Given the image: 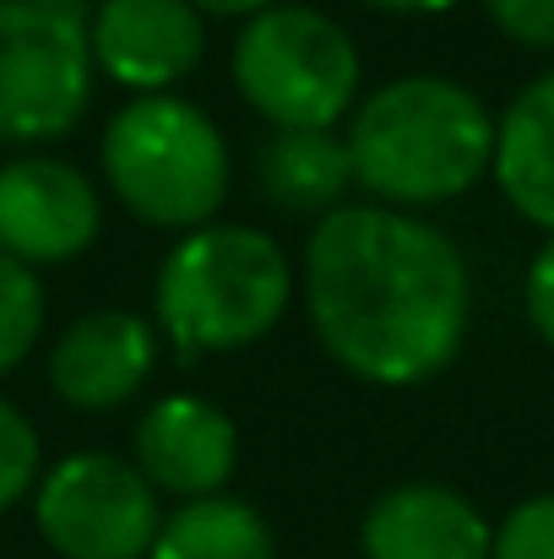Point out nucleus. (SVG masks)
Masks as SVG:
<instances>
[{
    "label": "nucleus",
    "instance_id": "nucleus-17",
    "mask_svg": "<svg viewBox=\"0 0 554 559\" xmlns=\"http://www.w3.org/2000/svg\"><path fill=\"white\" fill-rule=\"evenodd\" d=\"M38 484V435L33 424L0 396V511L16 506Z\"/></svg>",
    "mask_w": 554,
    "mask_h": 559
},
{
    "label": "nucleus",
    "instance_id": "nucleus-11",
    "mask_svg": "<svg viewBox=\"0 0 554 559\" xmlns=\"http://www.w3.org/2000/svg\"><path fill=\"white\" fill-rule=\"evenodd\" d=\"M148 374H153V332H148V321H137L126 310L82 316L76 326H66V337L49 354L55 396L71 407H87V413H109V407L131 402Z\"/></svg>",
    "mask_w": 554,
    "mask_h": 559
},
{
    "label": "nucleus",
    "instance_id": "nucleus-12",
    "mask_svg": "<svg viewBox=\"0 0 554 559\" xmlns=\"http://www.w3.org/2000/svg\"><path fill=\"white\" fill-rule=\"evenodd\" d=\"M495 527L446 484H402L365 516V559H490Z\"/></svg>",
    "mask_w": 554,
    "mask_h": 559
},
{
    "label": "nucleus",
    "instance_id": "nucleus-16",
    "mask_svg": "<svg viewBox=\"0 0 554 559\" xmlns=\"http://www.w3.org/2000/svg\"><path fill=\"white\" fill-rule=\"evenodd\" d=\"M44 326V288L33 277V266H22L16 255L0 250V374L16 370Z\"/></svg>",
    "mask_w": 554,
    "mask_h": 559
},
{
    "label": "nucleus",
    "instance_id": "nucleus-9",
    "mask_svg": "<svg viewBox=\"0 0 554 559\" xmlns=\"http://www.w3.org/2000/svg\"><path fill=\"white\" fill-rule=\"evenodd\" d=\"M87 44L93 66H104L120 87L164 93L196 71L207 27L190 0H104L93 11Z\"/></svg>",
    "mask_w": 554,
    "mask_h": 559
},
{
    "label": "nucleus",
    "instance_id": "nucleus-2",
    "mask_svg": "<svg viewBox=\"0 0 554 559\" xmlns=\"http://www.w3.org/2000/svg\"><path fill=\"white\" fill-rule=\"evenodd\" d=\"M354 186L386 206H435L490 175L495 120L446 76H402L369 93L349 126Z\"/></svg>",
    "mask_w": 554,
    "mask_h": 559
},
{
    "label": "nucleus",
    "instance_id": "nucleus-21",
    "mask_svg": "<svg viewBox=\"0 0 554 559\" xmlns=\"http://www.w3.org/2000/svg\"><path fill=\"white\" fill-rule=\"evenodd\" d=\"M196 11H212V16H256V11H267V5H278V0H190Z\"/></svg>",
    "mask_w": 554,
    "mask_h": 559
},
{
    "label": "nucleus",
    "instance_id": "nucleus-19",
    "mask_svg": "<svg viewBox=\"0 0 554 559\" xmlns=\"http://www.w3.org/2000/svg\"><path fill=\"white\" fill-rule=\"evenodd\" d=\"M484 11L511 44L554 49V0H484Z\"/></svg>",
    "mask_w": 554,
    "mask_h": 559
},
{
    "label": "nucleus",
    "instance_id": "nucleus-15",
    "mask_svg": "<svg viewBox=\"0 0 554 559\" xmlns=\"http://www.w3.org/2000/svg\"><path fill=\"white\" fill-rule=\"evenodd\" d=\"M153 559H278L267 522L228 495L185 500L180 511L158 527Z\"/></svg>",
    "mask_w": 554,
    "mask_h": 559
},
{
    "label": "nucleus",
    "instance_id": "nucleus-5",
    "mask_svg": "<svg viewBox=\"0 0 554 559\" xmlns=\"http://www.w3.org/2000/svg\"><path fill=\"white\" fill-rule=\"evenodd\" d=\"M234 82L278 131H327L359 93V49L310 5H267L234 44Z\"/></svg>",
    "mask_w": 554,
    "mask_h": 559
},
{
    "label": "nucleus",
    "instance_id": "nucleus-18",
    "mask_svg": "<svg viewBox=\"0 0 554 559\" xmlns=\"http://www.w3.org/2000/svg\"><path fill=\"white\" fill-rule=\"evenodd\" d=\"M490 559H554V495L522 500V506L495 527Z\"/></svg>",
    "mask_w": 554,
    "mask_h": 559
},
{
    "label": "nucleus",
    "instance_id": "nucleus-22",
    "mask_svg": "<svg viewBox=\"0 0 554 559\" xmlns=\"http://www.w3.org/2000/svg\"><path fill=\"white\" fill-rule=\"evenodd\" d=\"M369 5L397 11V16H424V11H446V5H457V0H369Z\"/></svg>",
    "mask_w": 554,
    "mask_h": 559
},
{
    "label": "nucleus",
    "instance_id": "nucleus-3",
    "mask_svg": "<svg viewBox=\"0 0 554 559\" xmlns=\"http://www.w3.org/2000/svg\"><path fill=\"white\" fill-rule=\"evenodd\" d=\"M294 299V272L261 228L201 223L158 272V326L185 359L267 337Z\"/></svg>",
    "mask_w": 554,
    "mask_h": 559
},
{
    "label": "nucleus",
    "instance_id": "nucleus-8",
    "mask_svg": "<svg viewBox=\"0 0 554 559\" xmlns=\"http://www.w3.org/2000/svg\"><path fill=\"white\" fill-rule=\"evenodd\" d=\"M98 234L93 186L55 158H16L0 169V250L22 266L71 261Z\"/></svg>",
    "mask_w": 554,
    "mask_h": 559
},
{
    "label": "nucleus",
    "instance_id": "nucleus-20",
    "mask_svg": "<svg viewBox=\"0 0 554 559\" xmlns=\"http://www.w3.org/2000/svg\"><path fill=\"white\" fill-rule=\"evenodd\" d=\"M522 305H528V321H533V332H539V337H544V343L554 348V234H550V245L533 255V266H528Z\"/></svg>",
    "mask_w": 554,
    "mask_h": 559
},
{
    "label": "nucleus",
    "instance_id": "nucleus-14",
    "mask_svg": "<svg viewBox=\"0 0 554 559\" xmlns=\"http://www.w3.org/2000/svg\"><path fill=\"white\" fill-rule=\"evenodd\" d=\"M256 175L283 212H338L343 190L354 186V158L332 126L327 131H278L261 147Z\"/></svg>",
    "mask_w": 554,
    "mask_h": 559
},
{
    "label": "nucleus",
    "instance_id": "nucleus-4",
    "mask_svg": "<svg viewBox=\"0 0 554 559\" xmlns=\"http://www.w3.org/2000/svg\"><path fill=\"white\" fill-rule=\"evenodd\" d=\"M104 175L142 223L190 234L228 195V153L196 104L148 93L109 120Z\"/></svg>",
    "mask_w": 554,
    "mask_h": 559
},
{
    "label": "nucleus",
    "instance_id": "nucleus-7",
    "mask_svg": "<svg viewBox=\"0 0 554 559\" xmlns=\"http://www.w3.org/2000/svg\"><path fill=\"white\" fill-rule=\"evenodd\" d=\"M164 516L142 467L82 451L44 473L38 533L60 559H142L153 555Z\"/></svg>",
    "mask_w": 554,
    "mask_h": 559
},
{
    "label": "nucleus",
    "instance_id": "nucleus-13",
    "mask_svg": "<svg viewBox=\"0 0 554 559\" xmlns=\"http://www.w3.org/2000/svg\"><path fill=\"white\" fill-rule=\"evenodd\" d=\"M490 169L506 190V201L528 223L554 234V71L528 82L500 115Z\"/></svg>",
    "mask_w": 554,
    "mask_h": 559
},
{
    "label": "nucleus",
    "instance_id": "nucleus-1",
    "mask_svg": "<svg viewBox=\"0 0 554 559\" xmlns=\"http://www.w3.org/2000/svg\"><path fill=\"white\" fill-rule=\"evenodd\" d=\"M305 299L321 348L375 385H413L446 370L473 310L462 250L391 206H338L316 223Z\"/></svg>",
    "mask_w": 554,
    "mask_h": 559
},
{
    "label": "nucleus",
    "instance_id": "nucleus-6",
    "mask_svg": "<svg viewBox=\"0 0 554 559\" xmlns=\"http://www.w3.org/2000/svg\"><path fill=\"white\" fill-rule=\"evenodd\" d=\"M87 98V0H0V142H55Z\"/></svg>",
    "mask_w": 554,
    "mask_h": 559
},
{
    "label": "nucleus",
    "instance_id": "nucleus-10",
    "mask_svg": "<svg viewBox=\"0 0 554 559\" xmlns=\"http://www.w3.org/2000/svg\"><path fill=\"white\" fill-rule=\"evenodd\" d=\"M239 456V435L228 413L201 396H164L137 424V467L153 489L180 500H207L228 484Z\"/></svg>",
    "mask_w": 554,
    "mask_h": 559
}]
</instances>
